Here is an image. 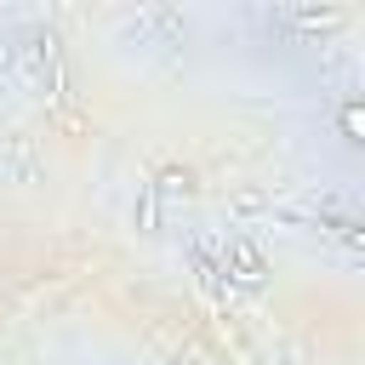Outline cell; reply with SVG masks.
I'll return each instance as SVG.
<instances>
[{"label":"cell","mask_w":365,"mask_h":365,"mask_svg":"<svg viewBox=\"0 0 365 365\" xmlns=\"http://www.w3.org/2000/svg\"><path fill=\"white\" fill-rule=\"evenodd\" d=\"M285 17H291L297 29H308V34H314V29H336L348 11H342V6H319V11H314V6H291Z\"/></svg>","instance_id":"1"},{"label":"cell","mask_w":365,"mask_h":365,"mask_svg":"<svg viewBox=\"0 0 365 365\" xmlns=\"http://www.w3.org/2000/svg\"><path fill=\"white\" fill-rule=\"evenodd\" d=\"M228 268H234V279H262V274H268V268H262V251L245 245V240L228 245Z\"/></svg>","instance_id":"2"},{"label":"cell","mask_w":365,"mask_h":365,"mask_svg":"<svg viewBox=\"0 0 365 365\" xmlns=\"http://www.w3.org/2000/svg\"><path fill=\"white\" fill-rule=\"evenodd\" d=\"M336 125H342L348 143H365V103H342L336 108Z\"/></svg>","instance_id":"3"}]
</instances>
